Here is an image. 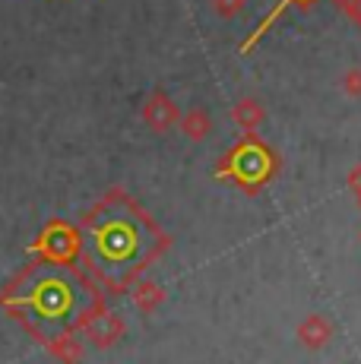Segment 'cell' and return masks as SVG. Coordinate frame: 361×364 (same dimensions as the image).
Segmentation results:
<instances>
[{
	"instance_id": "9c48e42d",
	"label": "cell",
	"mask_w": 361,
	"mask_h": 364,
	"mask_svg": "<svg viewBox=\"0 0 361 364\" xmlns=\"http://www.w3.org/2000/svg\"><path fill=\"white\" fill-rule=\"evenodd\" d=\"M212 127V121H210V114H206L203 108H193V111H187V117L180 121V130L187 133V136L193 139V143H200V139L210 133Z\"/></svg>"
},
{
	"instance_id": "6da1fadb",
	"label": "cell",
	"mask_w": 361,
	"mask_h": 364,
	"mask_svg": "<svg viewBox=\"0 0 361 364\" xmlns=\"http://www.w3.org/2000/svg\"><path fill=\"white\" fill-rule=\"evenodd\" d=\"M108 219L95 222L89 219L92 225V250H95V263H102V279L111 282V269H127L124 272V285L143 269V263H136V257L143 254L146 235L136 222L143 219V209L127 203V209H114V197L105 200ZM162 250H152V254L143 257H158Z\"/></svg>"
},
{
	"instance_id": "4fadbf2b",
	"label": "cell",
	"mask_w": 361,
	"mask_h": 364,
	"mask_svg": "<svg viewBox=\"0 0 361 364\" xmlns=\"http://www.w3.org/2000/svg\"><path fill=\"white\" fill-rule=\"evenodd\" d=\"M343 92L345 95H361V70H345V76H343Z\"/></svg>"
},
{
	"instance_id": "7a4b0ae2",
	"label": "cell",
	"mask_w": 361,
	"mask_h": 364,
	"mask_svg": "<svg viewBox=\"0 0 361 364\" xmlns=\"http://www.w3.org/2000/svg\"><path fill=\"white\" fill-rule=\"evenodd\" d=\"M80 289L70 276L64 272H45L29 285V291H23L13 307H23L32 317H38L48 326H67L80 314Z\"/></svg>"
},
{
	"instance_id": "9a60e30c",
	"label": "cell",
	"mask_w": 361,
	"mask_h": 364,
	"mask_svg": "<svg viewBox=\"0 0 361 364\" xmlns=\"http://www.w3.org/2000/svg\"><path fill=\"white\" fill-rule=\"evenodd\" d=\"M355 197H358V206H361V193H355Z\"/></svg>"
},
{
	"instance_id": "30bf717a",
	"label": "cell",
	"mask_w": 361,
	"mask_h": 364,
	"mask_svg": "<svg viewBox=\"0 0 361 364\" xmlns=\"http://www.w3.org/2000/svg\"><path fill=\"white\" fill-rule=\"evenodd\" d=\"M134 301H136L140 311L149 314L165 301V291H162V285H156V282H140L136 285V291H134Z\"/></svg>"
},
{
	"instance_id": "ba28073f",
	"label": "cell",
	"mask_w": 361,
	"mask_h": 364,
	"mask_svg": "<svg viewBox=\"0 0 361 364\" xmlns=\"http://www.w3.org/2000/svg\"><path fill=\"white\" fill-rule=\"evenodd\" d=\"M330 323L320 317V314H314V317H308L301 326H298V336H301V342L304 346H314V348H320L326 339H330Z\"/></svg>"
},
{
	"instance_id": "52a82bcc",
	"label": "cell",
	"mask_w": 361,
	"mask_h": 364,
	"mask_svg": "<svg viewBox=\"0 0 361 364\" xmlns=\"http://www.w3.org/2000/svg\"><path fill=\"white\" fill-rule=\"evenodd\" d=\"M263 117H266V111H263V105L257 99H251V95L238 99L235 102V108H232V121L244 130V136H254L257 127L263 124Z\"/></svg>"
},
{
	"instance_id": "277c9868",
	"label": "cell",
	"mask_w": 361,
	"mask_h": 364,
	"mask_svg": "<svg viewBox=\"0 0 361 364\" xmlns=\"http://www.w3.org/2000/svg\"><path fill=\"white\" fill-rule=\"evenodd\" d=\"M36 250L51 263H67L80 250V235L70 225H64V222H51L36 241Z\"/></svg>"
},
{
	"instance_id": "8fae6325",
	"label": "cell",
	"mask_w": 361,
	"mask_h": 364,
	"mask_svg": "<svg viewBox=\"0 0 361 364\" xmlns=\"http://www.w3.org/2000/svg\"><path fill=\"white\" fill-rule=\"evenodd\" d=\"M289 4H311V0H282V4H279V6H273V13H269V16H266V19H263V23H260V26H257V32L251 35V38H247V41H244V45H241V54H247V51H251V48L257 45V38H260V35H266V32H269V26H273V23H276V19H279V13H282V10H286V6H289Z\"/></svg>"
},
{
	"instance_id": "8992f818",
	"label": "cell",
	"mask_w": 361,
	"mask_h": 364,
	"mask_svg": "<svg viewBox=\"0 0 361 364\" xmlns=\"http://www.w3.org/2000/svg\"><path fill=\"white\" fill-rule=\"evenodd\" d=\"M143 121L156 133H168L178 124V105L171 102L162 89H156L143 105Z\"/></svg>"
},
{
	"instance_id": "5bb4252c",
	"label": "cell",
	"mask_w": 361,
	"mask_h": 364,
	"mask_svg": "<svg viewBox=\"0 0 361 364\" xmlns=\"http://www.w3.org/2000/svg\"><path fill=\"white\" fill-rule=\"evenodd\" d=\"M349 187H352L355 193H361V165L352 168V174H349Z\"/></svg>"
},
{
	"instance_id": "7c38bea8",
	"label": "cell",
	"mask_w": 361,
	"mask_h": 364,
	"mask_svg": "<svg viewBox=\"0 0 361 364\" xmlns=\"http://www.w3.org/2000/svg\"><path fill=\"white\" fill-rule=\"evenodd\" d=\"M212 4V13L222 19H232V16H238L241 10L247 6V0H210Z\"/></svg>"
},
{
	"instance_id": "3957f363",
	"label": "cell",
	"mask_w": 361,
	"mask_h": 364,
	"mask_svg": "<svg viewBox=\"0 0 361 364\" xmlns=\"http://www.w3.org/2000/svg\"><path fill=\"white\" fill-rule=\"evenodd\" d=\"M276 171V156L266 143H260L254 136H244L232 152L225 156V162L219 165L216 178H232L244 187L247 193H257Z\"/></svg>"
},
{
	"instance_id": "5b68a950",
	"label": "cell",
	"mask_w": 361,
	"mask_h": 364,
	"mask_svg": "<svg viewBox=\"0 0 361 364\" xmlns=\"http://www.w3.org/2000/svg\"><path fill=\"white\" fill-rule=\"evenodd\" d=\"M80 323L86 326L89 339H92L95 346H111L114 339H121V336H124L121 317H117V314H111L108 307H102V301H95V304L82 314Z\"/></svg>"
}]
</instances>
